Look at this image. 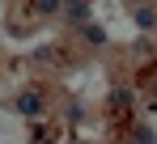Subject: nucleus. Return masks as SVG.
Here are the masks:
<instances>
[{"label":"nucleus","instance_id":"1","mask_svg":"<svg viewBox=\"0 0 157 144\" xmlns=\"http://www.w3.org/2000/svg\"><path fill=\"white\" fill-rule=\"evenodd\" d=\"M136 21L144 25V30H153V25H157V9H140V13H136Z\"/></svg>","mask_w":157,"mask_h":144}]
</instances>
